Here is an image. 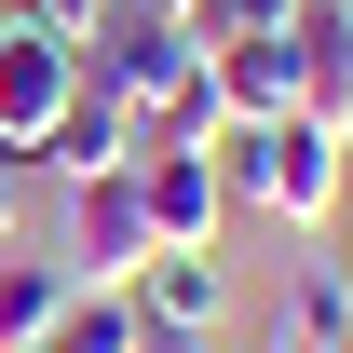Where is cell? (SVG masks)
Returning <instances> with one entry per match:
<instances>
[{
	"instance_id": "6da1fadb",
	"label": "cell",
	"mask_w": 353,
	"mask_h": 353,
	"mask_svg": "<svg viewBox=\"0 0 353 353\" xmlns=\"http://www.w3.org/2000/svg\"><path fill=\"white\" fill-rule=\"evenodd\" d=\"M218 176H231V204H259L272 231H326L353 150H340V123L285 109V123H231V136H218Z\"/></svg>"
},
{
	"instance_id": "2e32d148",
	"label": "cell",
	"mask_w": 353,
	"mask_h": 353,
	"mask_svg": "<svg viewBox=\"0 0 353 353\" xmlns=\"http://www.w3.org/2000/svg\"><path fill=\"white\" fill-rule=\"evenodd\" d=\"M340 150H353V123H340Z\"/></svg>"
},
{
	"instance_id": "5b68a950",
	"label": "cell",
	"mask_w": 353,
	"mask_h": 353,
	"mask_svg": "<svg viewBox=\"0 0 353 353\" xmlns=\"http://www.w3.org/2000/svg\"><path fill=\"white\" fill-rule=\"evenodd\" d=\"M136 204H150V245H218L231 176H218V150H136Z\"/></svg>"
},
{
	"instance_id": "4fadbf2b",
	"label": "cell",
	"mask_w": 353,
	"mask_h": 353,
	"mask_svg": "<svg viewBox=\"0 0 353 353\" xmlns=\"http://www.w3.org/2000/svg\"><path fill=\"white\" fill-rule=\"evenodd\" d=\"M28 190H41V176H28V163H0V259L28 245Z\"/></svg>"
},
{
	"instance_id": "7a4b0ae2",
	"label": "cell",
	"mask_w": 353,
	"mask_h": 353,
	"mask_svg": "<svg viewBox=\"0 0 353 353\" xmlns=\"http://www.w3.org/2000/svg\"><path fill=\"white\" fill-rule=\"evenodd\" d=\"M190 68H204V41H190V14H163V0H109L95 41H82V82H109L123 109H163Z\"/></svg>"
},
{
	"instance_id": "30bf717a",
	"label": "cell",
	"mask_w": 353,
	"mask_h": 353,
	"mask_svg": "<svg viewBox=\"0 0 353 353\" xmlns=\"http://www.w3.org/2000/svg\"><path fill=\"white\" fill-rule=\"evenodd\" d=\"M82 299V285H68V272L41 259V245H14V259H0V340L28 353V340H54V312Z\"/></svg>"
},
{
	"instance_id": "8fae6325",
	"label": "cell",
	"mask_w": 353,
	"mask_h": 353,
	"mask_svg": "<svg viewBox=\"0 0 353 353\" xmlns=\"http://www.w3.org/2000/svg\"><path fill=\"white\" fill-rule=\"evenodd\" d=\"M136 340H150V326H136V299L109 285V299H68V312H54V340H28V353H136Z\"/></svg>"
},
{
	"instance_id": "7c38bea8",
	"label": "cell",
	"mask_w": 353,
	"mask_h": 353,
	"mask_svg": "<svg viewBox=\"0 0 353 353\" xmlns=\"http://www.w3.org/2000/svg\"><path fill=\"white\" fill-rule=\"evenodd\" d=\"M299 28V0H190V41L218 54V41H285Z\"/></svg>"
},
{
	"instance_id": "e0dca14e",
	"label": "cell",
	"mask_w": 353,
	"mask_h": 353,
	"mask_svg": "<svg viewBox=\"0 0 353 353\" xmlns=\"http://www.w3.org/2000/svg\"><path fill=\"white\" fill-rule=\"evenodd\" d=\"M0 353H14V340H0Z\"/></svg>"
},
{
	"instance_id": "8992f818",
	"label": "cell",
	"mask_w": 353,
	"mask_h": 353,
	"mask_svg": "<svg viewBox=\"0 0 353 353\" xmlns=\"http://www.w3.org/2000/svg\"><path fill=\"white\" fill-rule=\"evenodd\" d=\"M136 299V326H190V340H218V312H231V272H218V245H163V259L123 285Z\"/></svg>"
},
{
	"instance_id": "3957f363",
	"label": "cell",
	"mask_w": 353,
	"mask_h": 353,
	"mask_svg": "<svg viewBox=\"0 0 353 353\" xmlns=\"http://www.w3.org/2000/svg\"><path fill=\"white\" fill-rule=\"evenodd\" d=\"M68 95H82V41H54L41 14L0 0V163H41V136H54Z\"/></svg>"
},
{
	"instance_id": "ba28073f",
	"label": "cell",
	"mask_w": 353,
	"mask_h": 353,
	"mask_svg": "<svg viewBox=\"0 0 353 353\" xmlns=\"http://www.w3.org/2000/svg\"><path fill=\"white\" fill-rule=\"evenodd\" d=\"M285 54H299V109L312 123H353V0H299Z\"/></svg>"
},
{
	"instance_id": "5bb4252c",
	"label": "cell",
	"mask_w": 353,
	"mask_h": 353,
	"mask_svg": "<svg viewBox=\"0 0 353 353\" xmlns=\"http://www.w3.org/2000/svg\"><path fill=\"white\" fill-rule=\"evenodd\" d=\"M14 14H41L54 41H95V14H109V0H14Z\"/></svg>"
},
{
	"instance_id": "9a60e30c",
	"label": "cell",
	"mask_w": 353,
	"mask_h": 353,
	"mask_svg": "<svg viewBox=\"0 0 353 353\" xmlns=\"http://www.w3.org/2000/svg\"><path fill=\"white\" fill-rule=\"evenodd\" d=\"M326 245H340V259H353V176H340V204H326Z\"/></svg>"
},
{
	"instance_id": "9c48e42d",
	"label": "cell",
	"mask_w": 353,
	"mask_h": 353,
	"mask_svg": "<svg viewBox=\"0 0 353 353\" xmlns=\"http://www.w3.org/2000/svg\"><path fill=\"white\" fill-rule=\"evenodd\" d=\"M204 82H218L231 123H285V109H299V54H285V41H218Z\"/></svg>"
},
{
	"instance_id": "277c9868",
	"label": "cell",
	"mask_w": 353,
	"mask_h": 353,
	"mask_svg": "<svg viewBox=\"0 0 353 353\" xmlns=\"http://www.w3.org/2000/svg\"><path fill=\"white\" fill-rule=\"evenodd\" d=\"M163 259L150 245V204H136V163H109V176H68V285L82 299H109V285H136V272Z\"/></svg>"
},
{
	"instance_id": "52a82bcc",
	"label": "cell",
	"mask_w": 353,
	"mask_h": 353,
	"mask_svg": "<svg viewBox=\"0 0 353 353\" xmlns=\"http://www.w3.org/2000/svg\"><path fill=\"white\" fill-rule=\"evenodd\" d=\"M109 163H136V109H123L109 82H82L68 109H54V136H41V163H28V176L68 190V176H109Z\"/></svg>"
}]
</instances>
